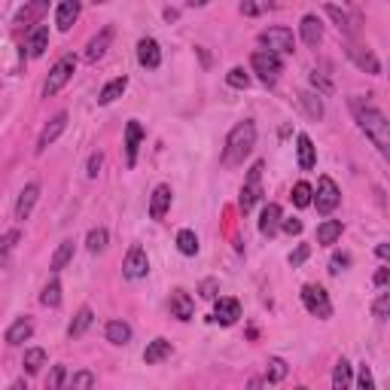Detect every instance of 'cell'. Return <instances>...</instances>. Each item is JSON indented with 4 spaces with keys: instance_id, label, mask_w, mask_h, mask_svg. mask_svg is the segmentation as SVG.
I'll return each mask as SVG.
<instances>
[{
    "instance_id": "44",
    "label": "cell",
    "mask_w": 390,
    "mask_h": 390,
    "mask_svg": "<svg viewBox=\"0 0 390 390\" xmlns=\"http://www.w3.org/2000/svg\"><path fill=\"white\" fill-rule=\"evenodd\" d=\"M372 314L378 320H387V314H390V293H378V299L372 305Z\"/></svg>"
},
{
    "instance_id": "16",
    "label": "cell",
    "mask_w": 390,
    "mask_h": 390,
    "mask_svg": "<svg viewBox=\"0 0 390 390\" xmlns=\"http://www.w3.org/2000/svg\"><path fill=\"white\" fill-rule=\"evenodd\" d=\"M80 9H82V0H61L58 9H55V27L58 31H70L73 22L80 18Z\"/></svg>"
},
{
    "instance_id": "31",
    "label": "cell",
    "mask_w": 390,
    "mask_h": 390,
    "mask_svg": "<svg viewBox=\"0 0 390 390\" xmlns=\"http://www.w3.org/2000/svg\"><path fill=\"white\" fill-rule=\"evenodd\" d=\"M341 232H345L341 220H323L317 226V241L320 244H336V241L341 238Z\"/></svg>"
},
{
    "instance_id": "15",
    "label": "cell",
    "mask_w": 390,
    "mask_h": 390,
    "mask_svg": "<svg viewBox=\"0 0 390 390\" xmlns=\"http://www.w3.org/2000/svg\"><path fill=\"white\" fill-rule=\"evenodd\" d=\"M137 61H141V68H146V70H156L162 64V49L153 37H144V40L137 43Z\"/></svg>"
},
{
    "instance_id": "32",
    "label": "cell",
    "mask_w": 390,
    "mask_h": 390,
    "mask_svg": "<svg viewBox=\"0 0 390 390\" xmlns=\"http://www.w3.org/2000/svg\"><path fill=\"white\" fill-rule=\"evenodd\" d=\"M73 241H61L58 244V250H55V256H52V263H49V268H52V275H58L61 268H68V263L73 259Z\"/></svg>"
},
{
    "instance_id": "3",
    "label": "cell",
    "mask_w": 390,
    "mask_h": 390,
    "mask_svg": "<svg viewBox=\"0 0 390 390\" xmlns=\"http://www.w3.org/2000/svg\"><path fill=\"white\" fill-rule=\"evenodd\" d=\"M73 70H77V58H73V55H64V58L55 61V64H52V70H49V77H46L43 95H46V98L58 95V92L73 80Z\"/></svg>"
},
{
    "instance_id": "11",
    "label": "cell",
    "mask_w": 390,
    "mask_h": 390,
    "mask_svg": "<svg viewBox=\"0 0 390 390\" xmlns=\"http://www.w3.org/2000/svg\"><path fill=\"white\" fill-rule=\"evenodd\" d=\"M49 13V0H27V4L15 13V25L34 27L37 22H43V15Z\"/></svg>"
},
{
    "instance_id": "18",
    "label": "cell",
    "mask_w": 390,
    "mask_h": 390,
    "mask_svg": "<svg viewBox=\"0 0 390 390\" xmlns=\"http://www.w3.org/2000/svg\"><path fill=\"white\" fill-rule=\"evenodd\" d=\"M238 317H241V302H238V299H229V296L217 299V308H213V320L222 323V327H232V323H238Z\"/></svg>"
},
{
    "instance_id": "24",
    "label": "cell",
    "mask_w": 390,
    "mask_h": 390,
    "mask_svg": "<svg viewBox=\"0 0 390 390\" xmlns=\"http://www.w3.org/2000/svg\"><path fill=\"white\" fill-rule=\"evenodd\" d=\"M277 229H281V208L277 204H265L263 213H259V232L265 238H272Z\"/></svg>"
},
{
    "instance_id": "12",
    "label": "cell",
    "mask_w": 390,
    "mask_h": 390,
    "mask_svg": "<svg viewBox=\"0 0 390 390\" xmlns=\"http://www.w3.org/2000/svg\"><path fill=\"white\" fill-rule=\"evenodd\" d=\"M348 58L354 61L360 70L372 73V77H382V61L375 58L372 49H363V46H348Z\"/></svg>"
},
{
    "instance_id": "42",
    "label": "cell",
    "mask_w": 390,
    "mask_h": 390,
    "mask_svg": "<svg viewBox=\"0 0 390 390\" xmlns=\"http://www.w3.org/2000/svg\"><path fill=\"white\" fill-rule=\"evenodd\" d=\"M15 241H18V229H13V232H6V235H0V265H4V263H6V256H9V253H13Z\"/></svg>"
},
{
    "instance_id": "5",
    "label": "cell",
    "mask_w": 390,
    "mask_h": 390,
    "mask_svg": "<svg viewBox=\"0 0 390 390\" xmlns=\"http://www.w3.org/2000/svg\"><path fill=\"white\" fill-rule=\"evenodd\" d=\"M250 68H253V73H259V80L265 82V86H275L277 77H281V55L268 52V49H259L250 55Z\"/></svg>"
},
{
    "instance_id": "55",
    "label": "cell",
    "mask_w": 390,
    "mask_h": 390,
    "mask_svg": "<svg viewBox=\"0 0 390 390\" xmlns=\"http://www.w3.org/2000/svg\"><path fill=\"white\" fill-rule=\"evenodd\" d=\"M183 4H187V6H208L210 0H183Z\"/></svg>"
},
{
    "instance_id": "10",
    "label": "cell",
    "mask_w": 390,
    "mask_h": 390,
    "mask_svg": "<svg viewBox=\"0 0 390 390\" xmlns=\"http://www.w3.org/2000/svg\"><path fill=\"white\" fill-rule=\"evenodd\" d=\"M141 144H144V125L137 122V119H132V122L125 125V165L128 168L137 165V150H141Z\"/></svg>"
},
{
    "instance_id": "40",
    "label": "cell",
    "mask_w": 390,
    "mask_h": 390,
    "mask_svg": "<svg viewBox=\"0 0 390 390\" xmlns=\"http://www.w3.org/2000/svg\"><path fill=\"white\" fill-rule=\"evenodd\" d=\"M107 229L104 226H98V229H92L89 232V238H86V247H89V253H101V250L107 247Z\"/></svg>"
},
{
    "instance_id": "21",
    "label": "cell",
    "mask_w": 390,
    "mask_h": 390,
    "mask_svg": "<svg viewBox=\"0 0 390 390\" xmlns=\"http://www.w3.org/2000/svg\"><path fill=\"white\" fill-rule=\"evenodd\" d=\"M171 354H174L171 341H168V339H156V341H150V345H146V351H144V363H146V366H156V363H162V360H168Z\"/></svg>"
},
{
    "instance_id": "53",
    "label": "cell",
    "mask_w": 390,
    "mask_h": 390,
    "mask_svg": "<svg viewBox=\"0 0 390 390\" xmlns=\"http://www.w3.org/2000/svg\"><path fill=\"white\" fill-rule=\"evenodd\" d=\"M281 229L287 235H302V222L299 220H281Z\"/></svg>"
},
{
    "instance_id": "13",
    "label": "cell",
    "mask_w": 390,
    "mask_h": 390,
    "mask_svg": "<svg viewBox=\"0 0 390 390\" xmlns=\"http://www.w3.org/2000/svg\"><path fill=\"white\" fill-rule=\"evenodd\" d=\"M25 49H27V58H40V55L49 49V27L46 25H34L25 37Z\"/></svg>"
},
{
    "instance_id": "17",
    "label": "cell",
    "mask_w": 390,
    "mask_h": 390,
    "mask_svg": "<svg viewBox=\"0 0 390 390\" xmlns=\"http://www.w3.org/2000/svg\"><path fill=\"white\" fill-rule=\"evenodd\" d=\"M37 199H40V183H27V187L18 192V201H15V220L18 222H25L27 217H31Z\"/></svg>"
},
{
    "instance_id": "29",
    "label": "cell",
    "mask_w": 390,
    "mask_h": 390,
    "mask_svg": "<svg viewBox=\"0 0 390 390\" xmlns=\"http://www.w3.org/2000/svg\"><path fill=\"white\" fill-rule=\"evenodd\" d=\"M92 323H95V314H92V308H89V305H82V308L77 311V317L70 320V327H68V336H70V339H80L82 332H86V329L92 327Z\"/></svg>"
},
{
    "instance_id": "33",
    "label": "cell",
    "mask_w": 390,
    "mask_h": 390,
    "mask_svg": "<svg viewBox=\"0 0 390 390\" xmlns=\"http://www.w3.org/2000/svg\"><path fill=\"white\" fill-rule=\"evenodd\" d=\"M22 366H25L27 375H37V372H40V369L46 366V351H43V348H27Z\"/></svg>"
},
{
    "instance_id": "27",
    "label": "cell",
    "mask_w": 390,
    "mask_h": 390,
    "mask_svg": "<svg viewBox=\"0 0 390 390\" xmlns=\"http://www.w3.org/2000/svg\"><path fill=\"white\" fill-rule=\"evenodd\" d=\"M128 89V77H116V80H110L104 89L98 92V104L101 107H107V104H113L116 98H122V92Z\"/></svg>"
},
{
    "instance_id": "19",
    "label": "cell",
    "mask_w": 390,
    "mask_h": 390,
    "mask_svg": "<svg viewBox=\"0 0 390 390\" xmlns=\"http://www.w3.org/2000/svg\"><path fill=\"white\" fill-rule=\"evenodd\" d=\"M171 317H177V320H192V314H195V302H192V296L187 290H174L171 293Z\"/></svg>"
},
{
    "instance_id": "20",
    "label": "cell",
    "mask_w": 390,
    "mask_h": 390,
    "mask_svg": "<svg viewBox=\"0 0 390 390\" xmlns=\"http://www.w3.org/2000/svg\"><path fill=\"white\" fill-rule=\"evenodd\" d=\"M171 187L168 183H159V187L153 189V195H150V217L153 220H162L165 213H168V208H171Z\"/></svg>"
},
{
    "instance_id": "38",
    "label": "cell",
    "mask_w": 390,
    "mask_h": 390,
    "mask_svg": "<svg viewBox=\"0 0 390 390\" xmlns=\"http://www.w3.org/2000/svg\"><path fill=\"white\" fill-rule=\"evenodd\" d=\"M299 101H302L305 113H308L311 119H323V101H320V95H314V92H302Z\"/></svg>"
},
{
    "instance_id": "49",
    "label": "cell",
    "mask_w": 390,
    "mask_h": 390,
    "mask_svg": "<svg viewBox=\"0 0 390 390\" xmlns=\"http://www.w3.org/2000/svg\"><path fill=\"white\" fill-rule=\"evenodd\" d=\"M70 387H95V375H92V372L70 375Z\"/></svg>"
},
{
    "instance_id": "47",
    "label": "cell",
    "mask_w": 390,
    "mask_h": 390,
    "mask_svg": "<svg viewBox=\"0 0 390 390\" xmlns=\"http://www.w3.org/2000/svg\"><path fill=\"white\" fill-rule=\"evenodd\" d=\"M348 265H351V256L348 253H336L329 259V275H341Z\"/></svg>"
},
{
    "instance_id": "48",
    "label": "cell",
    "mask_w": 390,
    "mask_h": 390,
    "mask_svg": "<svg viewBox=\"0 0 390 390\" xmlns=\"http://www.w3.org/2000/svg\"><path fill=\"white\" fill-rule=\"evenodd\" d=\"M199 293H201V299H217V293H220V281H213V277H208V281H201Z\"/></svg>"
},
{
    "instance_id": "30",
    "label": "cell",
    "mask_w": 390,
    "mask_h": 390,
    "mask_svg": "<svg viewBox=\"0 0 390 390\" xmlns=\"http://www.w3.org/2000/svg\"><path fill=\"white\" fill-rule=\"evenodd\" d=\"M327 15L332 18V22H336V27H339V31H345L348 37L357 31V18H351V15L345 13V9H339L336 4H327Z\"/></svg>"
},
{
    "instance_id": "51",
    "label": "cell",
    "mask_w": 390,
    "mask_h": 390,
    "mask_svg": "<svg viewBox=\"0 0 390 390\" xmlns=\"http://www.w3.org/2000/svg\"><path fill=\"white\" fill-rule=\"evenodd\" d=\"M101 165H104V156H101V153H92V156H89V165H86V174H89V177H98Z\"/></svg>"
},
{
    "instance_id": "1",
    "label": "cell",
    "mask_w": 390,
    "mask_h": 390,
    "mask_svg": "<svg viewBox=\"0 0 390 390\" xmlns=\"http://www.w3.org/2000/svg\"><path fill=\"white\" fill-rule=\"evenodd\" d=\"M351 110H354L357 125L363 128V134L372 141V146L382 156H387L390 153V122H387V116L378 107L366 104L363 98H351Z\"/></svg>"
},
{
    "instance_id": "6",
    "label": "cell",
    "mask_w": 390,
    "mask_h": 390,
    "mask_svg": "<svg viewBox=\"0 0 390 390\" xmlns=\"http://www.w3.org/2000/svg\"><path fill=\"white\" fill-rule=\"evenodd\" d=\"M302 305L308 308V314L320 320H329L332 317V302H329V293L317 284H305L302 287Z\"/></svg>"
},
{
    "instance_id": "52",
    "label": "cell",
    "mask_w": 390,
    "mask_h": 390,
    "mask_svg": "<svg viewBox=\"0 0 390 390\" xmlns=\"http://www.w3.org/2000/svg\"><path fill=\"white\" fill-rule=\"evenodd\" d=\"M311 86L317 89V92H332V82H329L327 77H323V73H317V70L311 73Z\"/></svg>"
},
{
    "instance_id": "34",
    "label": "cell",
    "mask_w": 390,
    "mask_h": 390,
    "mask_svg": "<svg viewBox=\"0 0 390 390\" xmlns=\"http://www.w3.org/2000/svg\"><path fill=\"white\" fill-rule=\"evenodd\" d=\"M351 382H354V378H351V363L341 357L339 363H336V369H332V387H336V390H348Z\"/></svg>"
},
{
    "instance_id": "4",
    "label": "cell",
    "mask_w": 390,
    "mask_h": 390,
    "mask_svg": "<svg viewBox=\"0 0 390 390\" xmlns=\"http://www.w3.org/2000/svg\"><path fill=\"white\" fill-rule=\"evenodd\" d=\"M263 168H265L263 162H253V168L247 171V180L241 187V199H238L241 213H250L256 208V201L263 199Z\"/></svg>"
},
{
    "instance_id": "9",
    "label": "cell",
    "mask_w": 390,
    "mask_h": 390,
    "mask_svg": "<svg viewBox=\"0 0 390 390\" xmlns=\"http://www.w3.org/2000/svg\"><path fill=\"white\" fill-rule=\"evenodd\" d=\"M150 272V256H146V250L141 244H132L125 253V263H122V275L128 281H141Z\"/></svg>"
},
{
    "instance_id": "14",
    "label": "cell",
    "mask_w": 390,
    "mask_h": 390,
    "mask_svg": "<svg viewBox=\"0 0 390 390\" xmlns=\"http://www.w3.org/2000/svg\"><path fill=\"white\" fill-rule=\"evenodd\" d=\"M64 128H68V113H58V116H55L52 122L40 132V141H37V153H46V150H49V146L64 134Z\"/></svg>"
},
{
    "instance_id": "45",
    "label": "cell",
    "mask_w": 390,
    "mask_h": 390,
    "mask_svg": "<svg viewBox=\"0 0 390 390\" xmlns=\"http://www.w3.org/2000/svg\"><path fill=\"white\" fill-rule=\"evenodd\" d=\"M64 382H68V369H64V366H55L52 375L46 378V387H49V390H58V387H64Z\"/></svg>"
},
{
    "instance_id": "37",
    "label": "cell",
    "mask_w": 390,
    "mask_h": 390,
    "mask_svg": "<svg viewBox=\"0 0 390 390\" xmlns=\"http://www.w3.org/2000/svg\"><path fill=\"white\" fill-rule=\"evenodd\" d=\"M40 302L46 305V308H58V305H61V284H58V277H52V281L43 287Z\"/></svg>"
},
{
    "instance_id": "57",
    "label": "cell",
    "mask_w": 390,
    "mask_h": 390,
    "mask_svg": "<svg viewBox=\"0 0 390 390\" xmlns=\"http://www.w3.org/2000/svg\"><path fill=\"white\" fill-rule=\"evenodd\" d=\"M95 4H110V0H95Z\"/></svg>"
},
{
    "instance_id": "54",
    "label": "cell",
    "mask_w": 390,
    "mask_h": 390,
    "mask_svg": "<svg viewBox=\"0 0 390 390\" xmlns=\"http://www.w3.org/2000/svg\"><path fill=\"white\" fill-rule=\"evenodd\" d=\"M387 277H390V272H387V268H378V275H375V284H378V287H384V284H387Z\"/></svg>"
},
{
    "instance_id": "25",
    "label": "cell",
    "mask_w": 390,
    "mask_h": 390,
    "mask_svg": "<svg viewBox=\"0 0 390 390\" xmlns=\"http://www.w3.org/2000/svg\"><path fill=\"white\" fill-rule=\"evenodd\" d=\"M110 40H113V27H104L98 37H92L89 46H86V58L89 61H98V58H104V52L110 49Z\"/></svg>"
},
{
    "instance_id": "2",
    "label": "cell",
    "mask_w": 390,
    "mask_h": 390,
    "mask_svg": "<svg viewBox=\"0 0 390 390\" xmlns=\"http://www.w3.org/2000/svg\"><path fill=\"white\" fill-rule=\"evenodd\" d=\"M253 146H256V125L250 122V119H244V122H238L229 132L226 150H222V162L232 165V168H235V165H244V159L253 153Z\"/></svg>"
},
{
    "instance_id": "35",
    "label": "cell",
    "mask_w": 390,
    "mask_h": 390,
    "mask_svg": "<svg viewBox=\"0 0 390 390\" xmlns=\"http://www.w3.org/2000/svg\"><path fill=\"white\" fill-rule=\"evenodd\" d=\"M177 250L183 256H195L199 253V235L192 229H180L177 232Z\"/></svg>"
},
{
    "instance_id": "43",
    "label": "cell",
    "mask_w": 390,
    "mask_h": 390,
    "mask_svg": "<svg viewBox=\"0 0 390 390\" xmlns=\"http://www.w3.org/2000/svg\"><path fill=\"white\" fill-rule=\"evenodd\" d=\"M226 82L232 89H247L250 86V77L244 73V68H232L229 73H226Z\"/></svg>"
},
{
    "instance_id": "41",
    "label": "cell",
    "mask_w": 390,
    "mask_h": 390,
    "mask_svg": "<svg viewBox=\"0 0 390 390\" xmlns=\"http://www.w3.org/2000/svg\"><path fill=\"white\" fill-rule=\"evenodd\" d=\"M311 195H314L311 183L299 180V183H296V187H293V195H290V199H293V204H296V208H308V204H311Z\"/></svg>"
},
{
    "instance_id": "50",
    "label": "cell",
    "mask_w": 390,
    "mask_h": 390,
    "mask_svg": "<svg viewBox=\"0 0 390 390\" xmlns=\"http://www.w3.org/2000/svg\"><path fill=\"white\" fill-rule=\"evenodd\" d=\"M308 253H311V247H308V244H299V247H296V253H290V265L299 268L305 259H308Z\"/></svg>"
},
{
    "instance_id": "56",
    "label": "cell",
    "mask_w": 390,
    "mask_h": 390,
    "mask_svg": "<svg viewBox=\"0 0 390 390\" xmlns=\"http://www.w3.org/2000/svg\"><path fill=\"white\" fill-rule=\"evenodd\" d=\"M375 253H378V256H382V259H387V253H390V247H387V244H378V250H375Z\"/></svg>"
},
{
    "instance_id": "46",
    "label": "cell",
    "mask_w": 390,
    "mask_h": 390,
    "mask_svg": "<svg viewBox=\"0 0 390 390\" xmlns=\"http://www.w3.org/2000/svg\"><path fill=\"white\" fill-rule=\"evenodd\" d=\"M357 387H360V390H375V378H372V369H369L366 363L360 366V378H357Z\"/></svg>"
},
{
    "instance_id": "8",
    "label": "cell",
    "mask_w": 390,
    "mask_h": 390,
    "mask_svg": "<svg viewBox=\"0 0 390 390\" xmlns=\"http://www.w3.org/2000/svg\"><path fill=\"white\" fill-rule=\"evenodd\" d=\"M259 46H265V49L275 55H290L296 49V37L290 27L277 25V27H268V31L259 34Z\"/></svg>"
},
{
    "instance_id": "22",
    "label": "cell",
    "mask_w": 390,
    "mask_h": 390,
    "mask_svg": "<svg viewBox=\"0 0 390 390\" xmlns=\"http://www.w3.org/2000/svg\"><path fill=\"white\" fill-rule=\"evenodd\" d=\"M296 153H299V168L302 171H311L314 165H317V150H314V144H311L308 134L296 137Z\"/></svg>"
},
{
    "instance_id": "7",
    "label": "cell",
    "mask_w": 390,
    "mask_h": 390,
    "mask_svg": "<svg viewBox=\"0 0 390 390\" xmlns=\"http://www.w3.org/2000/svg\"><path fill=\"white\" fill-rule=\"evenodd\" d=\"M339 201H341V189L336 187V180L323 174V177L317 180V189H314V195H311V204L317 208V213L327 217V213H332L339 208Z\"/></svg>"
},
{
    "instance_id": "28",
    "label": "cell",
    "mask_w": 390,
    "mask_h": 390,
    "mask_svg": "<svg viewBox=\"0 0 390 390\" xmlns=\"http://www.w3.org/2000/svg\"><path fill=\"white\" fill-rule=\"evenodd\" d=\"M104 336H107L110 345H128V341H132V327H128L125 320H110Z\"/></svg>"
},
{
    "instance_id": "39",
    "label": "cell",
    "mask_w": 390,
    "mask_h": 390,
    "mask_svg": "<svg viewBox=\"0 0 390 390\" xmlns=\"http://www.w3.org/2000/svg\"><path fill=\"white\" fill-rule=\"evenodd\" d=\"M284 378H287V363H284L281 357H272L265 363V382L268 384H277V382H284Z\"/></svg>"
},
{
    "instance_id": "36",
    "label": "cell",
    "mask_w": 390,
    "mask_h": 390,
    "mask_svg": "<svg viewBox=\"0 0 390 390\" xmlns=\"http://www.w3.org/2000/svg\"><path fill=\"white\" fill-rule=\"evenodd\" d=\"M275 9V0H241V15H265Z\"/></svg>"
},
{
    "instance_id": "26",
    "label": "cell",
    "mask_w": 390,
    "mask_h": 390,
    "mask_svg": "<svg viewBox=\"0 0 390 390\" xmlns=\"http://www.w3.org/2000/svg\"><path fill=\"white\" fill-rule=\"evenodd\" d=\"M299 34H302L305 46H317L323 40V22L317 15H305L302 25H299Z\"/></svg>"
},
{
    "instance_id": "23",
    "label": "cell",
    "mask_w": 390,
    "mask_h": 390,
    "mask_svg": "<svg viewBox=\"0 0 390 390\" xmlns=\"http://www.w3.org/2000/svg\"><path fill=\"white\" fill-rule=\"evenodd\" d=\"M31 336H34V323L27 320V317H18V320L13 323V327L6 329V336H4V339H6V345H13V348H15V345H25V341L31 339Z\"/></svg>"
}]
</instances>
